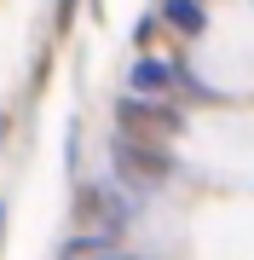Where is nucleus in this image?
Masks as SVG:
<instances>
[{
    "label": "nucleus",
    "instance_id": "f03ea898",
    "mask_svg": "<svg viewBox=\"0 0 254 260\" xmlns=\"http://www.w3.org/2000/svg\"><path fill=\"white\" fill-rule=\"evenodd\" d=\"M116 127L122 133H139V139H162L168 145L173 133H179V110L168 99H139V93H127L122 104H116Z\"/></svg>",
    "mask_w": 254,
    "mask_h": 260
},
{
    "label": "nucleus",
    "instance_id": "39448f33",
    "mask_svg": "<svg viewBox=\"0 0 254 260\" xmlns=\"http://www.w3.org/2000/svg\"><path fill=\"white\" fill-rule=\"evenodd\" d=\"M58 260H116V237L110 232H76L58 249Z\"/></svg>",
    "mask_w": 254,
    "mask_h": 260
},
{
    "label": "nucleus",
    "instance_id": "7ed1b4c3",
    "mask_svg": "<svg viewBox=\"0 0 254 260\" xmlns=\"http://www.w3.org/2000/svg\"><path fill=\"white\" fill-rule=\"evenodd\" d=\"M173 81H179V64H173V58H139V64L127 70V87L139 99H168Z\"/></svg>",
    "mask_w": 254,
    "mask_h": 260
},
{
    "label": "nucleus",
    "instance_id": "f257e3e1",
    "mask_svg": "<svg viewBox=\"0 0 254 260\" xmlns=\"http://www.w3.org/2000/svg\"><path fill=\"white\" fill-rule=\"evenodd\" d=\"M116 168H122V179H139V185H162V179L173 174V156L162 139H139V133H116Z\"/></svg>",
    "mask_w": 254,
    "mask_h": 260
},
{
    "label": "nucleus",
    "instance_id": "423d86ee",
    "mask_svg": "<svg viewBox=\"0 0 254 260\" xmlns=\"http://www.w3.org/2000/svg\"><path fill=\"white\" fill-rule=\"evenodd\" d=\"M69 18H76V0H58V29H69Z\"/></svg>",
    "mask_w": 254,
    "mask_h": 260
},
{
    "label": "nucleus",
    "instance_id": "0eeeda50",
    "mask_svg": "<svg viewBox=\"0 0 254 260\" xmlns=\"http://www.w3.org/2000/svg\"><path fill=\"white\" fill-rule=\"evenodd\" d=\"M0 249H6V208H0Z\"/></svg>",
    "mask_w": 254,
    "mask_h": 260
},
{
    "label": "nucleus",
    "instance_id": "20e7f679",
    "mask_svg": "<svg viewBox=\"0 0 254 260\" xmlns=\"http://www.w3.org/2000/svg\"><path fill=\"white\" fill-rule=\"evenodd\" d=\"M156 18L168 23L173 35H185V41H191V35H202V23H208V18H202V0H162Z\"/></svg>",
    "mask_w": 254,
    "mask_h": 260
}]
</instances>
